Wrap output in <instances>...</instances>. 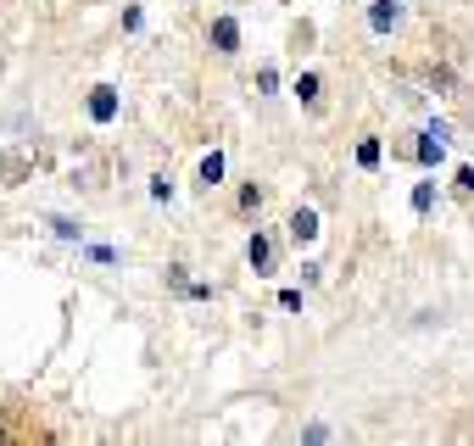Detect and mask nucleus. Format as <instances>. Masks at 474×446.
Here are the masks:
<instances>
[{
    "instance_id": "1",
    "label": "nucleus",
    "mask_w": 474,
    "mask_h": 446,
    "mask_svg": "<svg viewBox=\"0 0 474 446\" xmlns=\"http://www.w3.org/2000/svg\"><path fill=\"white\" fill-rule=\"evenodd\" d=\"M212 40L224 45V51H235V23H218V28H212Z\"/></svg>"
},
{
    "instance_id": "2",
    "label": "nucleus",
    "mask_w": 474,
    "mask_h": 446,
    "mask_svg": "<svg viewBox=\"0 0 474 446\" xmlns=\"http://www.w3.org/2000/svg\"><path fill=\"white\" fill-rule=\"evenodd\" d=\"M95 117H112V89H95Z\"/></svg>"
}]
</instances>
